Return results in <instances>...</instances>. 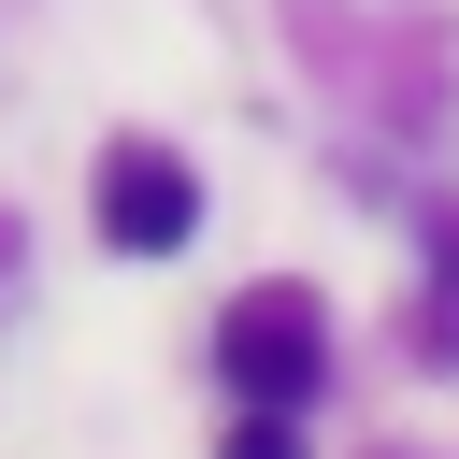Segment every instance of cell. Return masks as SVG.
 Returning a JSON list of instances; mask_svg holds the SVG:
<instances>
[{
  "label": "cell",
  "instance_id": "6da1fadb",
  "mask_svg": "<svg viewBox=\"0 0 459 459\" xmlns=\"http://www.w3.org/2000/svg\"><path fill=\"white\" fill-rule=\"evenodd\" d=\"M215 359H230L244 402H301V387H316V301H301V287H244V301L215 316Z\"/></svg>",
  "mask_w": 459,
  "mask_h": 459
},
{
  "label": "cell",
  "instance_id": "7a4b0ae2",
  "mask_svg": "<svg viewBox=\"0 0 459 459\" xmlns=\"http://www.w3.org/2000/svg\"><path fill=\"white\" fill-rule=\"evenodd\" d=\"M100 230H115L129 258H172V244L201 230V186H186V158H172V143H115V158H100Z\"/></svg>",
  "mask_w": 459,
  "mask_h": 459
},
{
  "label": "cell",
  "instance_id": "3957f363",
  "mask_svg": "<svg viewBox=\"0 0 459 459\" xmlns=\"http://www.w3.org/2000/svg\"><path fill=\"white\" fill-rule=\"evenodd\" d=\"M230 459H301V430H287V416H273V402H258V416H244V430H230Z\"/></svg>",
  "mask_w": 459,
  "mask_h": 459
},
{
  "label": "cell",
  "instance_id": "277c9868",
  "mask_svg": "<svg viewBox=\"0 0 459 459\" xmlns=\"http://www.w3.org/2000/svg\"><path fill=\"white\" fill-rule=\"evenodd\" d=\"M430 344L459 359V230H445V273H430Z\"/></svg>",
  "mask_w": 459,
  "mask_h": 459
}]
</instances>
